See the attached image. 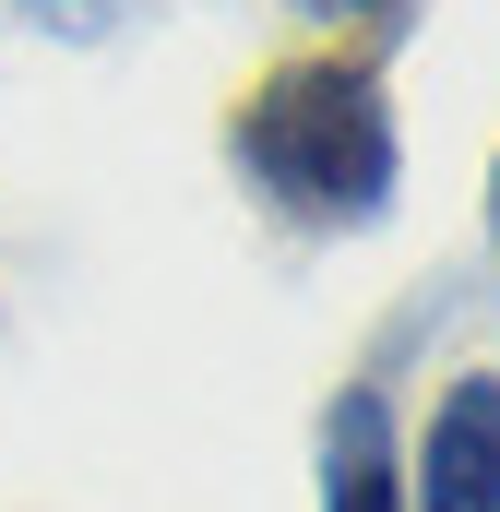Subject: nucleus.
Instances as JSON below:
<instances>
[{
	"label": "nucleus",
	"instance_id": "obj_3",
	"mask_svg": "<svg viewBox=\"0 0 500 512\" xmlns=\"http://www.w3.org/2000/svg\"><path fill=\"white\" fill-rule=\"evenodd\" d=\"M322 512H405V441L381 382H346L322 405Z\"/></svg>",
	"mask_w": 500,
	"mask_h": 512
},
{
	"label": "nucleus",
	"instance_id": "obj_1",
	"mask_svg": "<svg viewBox=\"0 0 500 512\" xmlns=\"http://www.w3.org/2000/svg\"><path fill=\"white\" fill-rule=\"evenodd\" d=\"M227 155L286 227H322V239H370L405 191V131L381 96V60H358V48L274 60L227 108Z\"/></svg>",
	"mask_w": 500,
	"mask_h": 512
},
{
	"label": "nucleus",
	"instance_id": "obj_6",
	"mask_svg": "<svg viewBox=\"0 0 500 512\" xmlns=\"http://www.w3.org/2000/svg\"><path fill=\"white\" fill-rule=\"evenodd\" d=\"M489 227H500V155H489Z\"/></svg>",
	"mask_w": 500,
	"mask_h": 512
},
{
	"label": "nucleus",
	"instance_id": "obj_2",
	"mask_svg": "<svg viewBox=\"0 0 500 512\" xmlns=\"http://www.w3.org/2000/svg\"><path fill=\"white\" fill-rule=\"evenodd\" d=\"M405 512H500V370H453L405 453Z\"/></svg>",
	"mask_w": 500,
	"mask_h": 512
},
{
	"label": "nucleus",
	"instance_id": "obj_5",
	"mask_svg": "<svg viewBox=\"0 0 500 512\" xmlns=\"http://www.w3.org/2000/svg\"><path fill=\"white\" fill-rule=\"evenodd\" d=\"M334 12H370L381 36H405V24H417V0H334Z\"/></svg>",
	"mask_w": 500,
	"mask_h": 512
},
{
	"label": "nucleus",
	"instance_id": "obj_4",
	"mask_svg": "<svg viewBox=\"0 0 500 512\" xmlns=\"http://www.w3.org/2000/svg\"><path fill=\"white\" fill-rule=\"evenodd\" d=\"M12 12H24V24H48V36H72V48H96L131 0H12Z\"/></svg>",
	"mask_w": 500,
	"mask_h": 512
}]
</instances>
